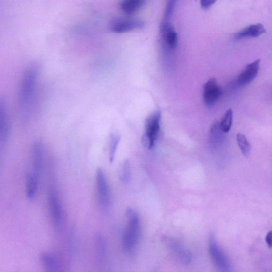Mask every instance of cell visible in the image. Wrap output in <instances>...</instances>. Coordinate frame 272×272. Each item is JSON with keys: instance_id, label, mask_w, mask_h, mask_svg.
Returning <instances> with one entry per match:
<instances>
[{"instance_id": "cb8c5ba5", "label": "cell", "mask_w": 272, "mask_h": 272, "mask_svg": "<svg viewBox=\"0 0 272 272\" xmlns=\"http://www.w3.org/2000/svg\"><path fill=\"white\" fill-rule=\"evenodd\" d=\"M215 1H207V0H203L201 1V7L204 10H207L215 3Z\"/></svg>"}, {"instance_id": "6da1fadb", "label": "cell", "mask_w": 272, "mask_h": 272, "mask_svg": "<svg viewBox=\"0 0 272 272\" xmlns=\"http://www.w3.org/2000/svg\"><path fill=\"white\" fill-rule=\"evenodd\" d=\"M38 72V65L31 64L26 68L22 79L19 101L20 110L26 117L29 116L32 110Z\"/></svg>"}, {"instance_id": "4fadbf2b", "label": "cell", "mask_w": 272, "mask_h": 272, "mask_svg": "<svg viewBox=\"0 0 272 272\" xmlns=\"http://www.w3.org/2000/svg\"><path fill=\"white\" fill-rule=\"evenodd\" d=\"M162 35L166 45L170 49L175 50L178 45V34L170 23H162Z\"/></svg>"}, {"instance_id": "8992f818", "label": "cell", "mask_w": 272, "mask_h": 272, "mask_svg": "<svg viewBox=\"0 0 272 272\" xmlns=\"http://www.w3.org/2000/svg\"><path fill=\"white\" fill-rule=\"evenodd\" d=\"M162 240L171 253L180 263L187 265L192 262L193 255L190 251L183 247L180 242L175 238L164 236L162 238Z\"/></svg>"}, {"instance_id": "8fae6325", "label": "cell", "mask_w": 272, "mask_h": 272, "mask_svg": "<svg viewBox=\"0 0 272 272\" xmlns=\"http://www.w3.org/2000/svg\"><path fill=\"white\" fill-rule=\"evenodd\" d=\"M261 59H257L247 65L239 74L237 83L241 86L249 84L256 78L260 67Z\"/></svg>"}, {"instance_id": "ffe728a7", "label": "cell", "mask_w": 272, "mask_h": 272, "mask_svg": "<svg viewBox=\"0 0 272 272\" xmlns=\"http://www.w3.org/2000/svg\"><path fill=\"white\" fill-rule=\"evenodd\" d=\"M121 139L120 136L117 134H112L110 136L109 140V152H108V159L112 163L115 158L117 148Z\"/></svg>"}, {"instance_id": "d4e9b609", "label": "cell", "mask_w": 272, "mask_h": 272, "mask_svg": "<svg viewBox=\"0 0 272 272\" xmlns=\"http://www.w3.org/2000/svg\"><path fill=\"white\" fill-rule=\"evenodd\" d=\"M265 240H266L268 246L272 248V231L268 233Z\"/></svg>"}, {"instance_id": "d6986e66", "label": "cell", "mask_w": 272, "mask_h": 272, "mask_svg": "<svg viewBox=\"0 0 272 272\" xmlns=\"http://www.w3.org/2000/svg\"><path fill=\"white\" fill-rule=\"evenodd\" d=\"M119 177L121 181L124 184H128L132 179V171L130 163L128 160L125 161L122 163L119 172Z\"/></svg>"}, {"instance_id": "9a60e30c", "label": "cell", "mask_w": 272, "mask_h": 272, "mask_svg": "<svg viewBox=\"0 0 272 272\" xmlns=\"http://www.w3.org/2000/svg\"><path fill=\"white\" fill-rule=\"evenodd\" d=\"M39 176L35 174L29 172L27 175L26 182V194L27 198L30 200L35 199L36 196Z\"/></svg>"}, {"instance_id": "ba28073f", "label": "cell", "mask_w": 272, "mask_h": 272, "mask_svg": "<svg viewBox=\"0 0 272 272\" xmlns=\"http://www.w3.org/2000/svg\"><path fill=\"white\" fill-rule=\"evenodd\" d=\"M145 26L144 22L140 19L118 18L111 23L110 29L115 33L122 34L136 30H142Z\"/></svg>"}, {"instance_id": "3957f363", "label": "cell", "mask_w": 272, "mask_h": 272, "mask_svg": "<svg viewBox=\"0 0 272 272\" xmlns=\"http://www.w3.org/2000/svg\"><path fill=\"white\" fill-rule=\"evenodd\" d=\"M208 250L213 263L220 272H233L228 257L219 246L212 234L209 237Z\"/></svg>"}, {"instance_id": "9c48e42d", "label": "cell", "mask_w": 272, "mask_h": 272, "mask_svg": "<svg viewBox=\"0 0 272 272\" xmlns=\"http://www.w3.org/2000/svg\"><path fill=\"white\" fill-rule=\"evenodd\" d=\"M222 94L221 87L215 78L209 79L203 87V97L204 103L208 107L214 105Z\"/></svg>"}, {"instance_id": "7c38bea8", "label": "cell", "mask_w": 272, "mask_h": 272, "mask_svg": "<svg viewBox=\"0 0 272 272\" xmlns=\"http://www.w3.org/2000/svg\"><path fill=\"white\" fill-rule=\"evenodd\" d=\"M10 134V120L5 103L1 99L0 102V141L2 144L8 140Z\"/></svg>"}, {"instance_id": "5b68a950", "label": "cell", "mask_w": 272, "mask_h": 272, "mask_svg": "<svg viewBox=\"0 0 272 272\" xmlns=\"http://www.w3.org/2000/svg\"><path fill=\"white\" fill-rule=\"evenodd\" d=\"M97 194L100 207L106 209L111 205V196L109 185L103 170L98 169L95 175Z\"/></svg>"}, {"instance_id": "2e32d148", "label": "cell", "mask_w": 272, "mask_h": 272, "mask_svg": "<svg viewBox=\"0 0 272 272\" xmlns=\"http://www.w3.org/2000/svg\"><path fill=\"white\" fill-rule=\"evenodd\" d=\"M145 3L144 0H125L120 3V8L127 15L138 11Z\"/></svg>"}, {"instance_id": "7402d4cb", "label": "cell", "mask_w": 272, "mask_h": 272, "mask_svg": "<svg viewBox=\"0 0 272 272\" xmlns=\"http://www.w3.org/2000/svg\"><path fill=\"white\" fill-rule=\"evenodd\" d=\"M222 133L223 132L220 128L219 122L215 121L210 130V141L212 144L216 145L219 142Z\"/></svg>"}, {"instance_id": "52a82bcc", "label": "cell", "mask_w": 272, "mask_h": 272, "mask_svg": "<svg viewBox=\"0 0 272 272\" xmlns=\"http://www.w3.org/2000/svg\"><path fill=\"white\" fill-rule=\"evenodd\" d=\"M48 202L54 226L58 229L63 222L64 212L56 189L54 187H51L49 190Z\"/></svg>"}, {"instance_id": "603a6c76", "label": "cell", "mask_w": 272, "mask_h": 272, "mask_svg": "<svg viewBox=\"0 0 272 272\" xmlns=\"http://www.w3.org/2000/svg\"><path fill=\"white\" fill-rule=\"evenodd\" d=\"M175 5V1H169L166 8V10L165 13L164 18H163V22L164 23H169L170 19L172 14Z\"/></svg>"}, {"instance_id": "e0dca14e", "label": "cell", "mask_w": 272, "mask_h": 272, "mask_svg": "<svg viewBox=\"0 0 272 272\" xmlns=\"http://www.w3.org/2000/svg\"><path fill=\"white\" fill-rule=\"evenodd\" d=\"M41 260L46 272H59L58 265L56 258L51 254L48 253L42 254Z\"/></svg>"}, {"instance_id": "5bb4252c", "label": "cell", "mask_w": 272, "mask_h": 272, "mask_svg": "<svg viewBox=\"0 0 272 272\" xmlns=\"http://www.w3.org/2000/svg\"><path fill=\"white\" fill-rule=\"evenodd\" d=\"M267 32L266 29L261 23L251 25L245 29L235 34L236 39L239 40L244 38H256Z\"/></svg>"}, {"instance_id": "277c9868", "label": "cell", "mask_w": 272, "mask_h": 272, "mask_svg": "<svg viewBox=\"0 0 272 272\" xmlns=\"http://www.w3.org/2000/svg\"><path fill=\"white\" fill-rule=\"evenodd\" d=\"M161 113L155 111L147 118L145 123V133L142 136V143L148 149L152 148L158 137L160 130Z\"/></svg>"}, {"instance_id": "7a4b0ae2", "label": "cell", "mask_w": 272, "mask_h": 272, "mask_svg": "<svg viewBox=\"0 0 272 272\" xmlns=\"http://www.w3.org/2000/svg\"><path fill=\"white\" fill-rule=\"evenodd\" d=\"M127 226L125 230L122 244L124 250L131 253L137 246L141 236V226L139 215L132 208L127 210Z\"/></svg>"}, {"instance_id": "44dd1931", "label": "cell", "mask_w": 272, "mask_h": 272, "mask_svg": "<svg viewBox=\"0 0 272 272\" xmlns=\"http://www.w3.org/2000/svg\"><path fill=\"white\" fill-rule=\"evenodd\" d=\"M236 139L238 146L244 156L247 157L251 151V146L245 136L242 134H238Z\"/></svg>"}, {"instance_id": "30bf717a", "label": "cell", "mask_w": 272, "mask_h": 272, "mask_svg": "<svg viewBox=\"0 0 272 272\" xmlns=\"http://www.w3.org/2000/svg\"><path fill=\"white\" fill-rule=\"evenodd\" d=\"M44 149L42 142L37 141L34 142L32 150L31 172L40 176L43 169Z\"/></svg>"}, {"instance_id": "ac0fdd59", "label": "cell", "mask_w": 272, "mask_h": 272, "mask_svg": "<svg viewBox=\"0 0 272 272\" xmlns=\"http://www.w3.org/2000/svg\"><path fill=\"white\" fill-rule=\"evenodd\" d=\"M234 113L231 108L228 110L224 113L221 121L219 122L220 128L221 131L224 133H228L233 125Z\"/></svg>"}]
</instances>
